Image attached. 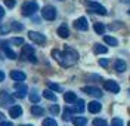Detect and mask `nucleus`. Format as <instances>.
Wrapping results in <instances>:
<instances>
[{
  "instance_id": "f257e3e1",
  "label": "nucleus",
  "mask_w": 130,
  "mask_h": 126,
  "mask_svg": "<svg viewBox=\"0 0 130 126\" xmlns=\"http://www.w3.org/2000/svg\"><path fill=\"white\" fill-rule=\"evenodd\" d=\"M52 57L56 59L62 67H71L78 61V53L74 49H70V48H67L64 52H59L56 49L52 50Z\"/></svg>"
},
{
  "instance_id": "f03ea898",
  "label": "nucleus",
  "mask_w": 130,
  "mask_h": 126,
  "mask_svg": "<svg viewBox=\"0 0 130 126\" xmlns=\"http://www.w3.org/2000/svg\"><path fill=\"white\" fill-rule=\"evenodd\" d=\"M37 10H39V3L34 2V0H28V2H25L24 5H22L21 13H22L24 17H31V15H34Z\"/></svg>"
},
{
  "instance_id": "7ed1b4c3",
  "label": "nucleus",
  "mask_w": 130,
  "mask_h": 126,
  "mask_svg": "<svg viewBox=\"0 0 130 126\" xmlns=\"http://www.w3.org/2000/svg\"><path fill=\"white\" fill-rule=\"evenodd\" d=\"M86 5H87V8L92 10V12H95L98 15H106L108 12H106V9L102 6V5H99L96 2H86Z\"/></svg>"
},
{
  "instance_id": "20e7f679",
  "label": "nucleus",
  "mask_w": 130,
  "mask_h": 126,
  "mask_svg": "<svg viewBox=\"0 0 130 126\" xmlns=\"http://www.w3.org/2000/svg\"><path fill=\"white\" fill-rule=\"evenodd\" d=\"M41 17L44 18V19H47V21H53L55 18H56V9L53 8V6H44L43 10H41Z\"/></svg>"
},
{
  "instance_id": "39448f33",
  "label": "nucleus",
  "mask_w": 130,
  "mask_h": 126,
  "mask_svg": "<svg viewBox=\"0 0 130 126\" xmlns=\"http://www.w3.org/2000/svg\"><path fill=\"white\" fill-rule=\"evenodd\" d=\"M28 37H30L34 43H37V45H44V43H46L44 34L37 33V31H30V33H28Z\"/></svg>"
},
{
  "instance_id": "423d86ee",
  "label": "nucleus",
  "mask_w": 130,
  "mask_h": 126,
  "mask_svg": "<svg viewBox=\"0 0 130 126\" xmlns=\"http://www.w3.org/2000/svg\"><path fill=\"white\" fill-rule=\"evenodd\" d=\"M15 89H16V92H15L16 98H25V95H27V92H28L27 86H25L22 82H21V83H19V82H16V83H15Z\"/></svg>"
},
{
  "instance_id": "0eeeda50",
  "label": "nucleus",
  "mask_w": 130,
  "mask_h": 126,
  "mask_svg": "<svg viewBox=\"0 0 130 126\" xmlns=\"http://www.w3.org/2000/svg\"><path fill=\"white\" fill-rule=\"evenodd\" d=\"M83 92L89 93V95H92V96H96V98H101V96L104 95L102 91H101L99 88H96V86H84V88H83Z\"/></svg>"
},
{
  "instance_id": "6e6552de",
  "label": "nucleus",
  "mask_w": 130,
  "mask_h": 126,
  "mask_svg": "<svg viewBox=\"0 0 130 126\" xmlns=\"http://www.w3.org/2000/svg\"><path fill=\"white\" fill-rule=\"evenodd\" d=\"M0 102L3 107H9V105H13V96H10L6 92H0Z\"/></svg>"
},
{
  "instance_id": "1a4fd4ad",
  "label": "nucleus",
  "mask_w": 130,
  "mask_h": 126,
  "mask_svg": "<svg viewBox=\"0 0 130 126\" xmlns=\"http://www.w3.org/2000/svg\"><path fill=\"white\" fill-rule=\"evenodd\" d=\"M104 88H105L106 91L112 92V93L120 92V85L117 83V82H114V80H108V82H105V83H104Z\"/></svg>"
},
{
  "instance_id": "9d476101",
  "label": "nucleus",
  "mask_w": 130,
  "mask_h": 126,
  "mask_svg": "<svg viewBox=\"0 0 130 126\" xmlns=\"http://www.w3.org/2000/svg\"><path fill=\"white\" fill-rule=\"evenodd\" d=\"M74 27L77 28V30H80V31H86L87 28H89V24H87V19L84 17L78 18V19H75V22H74Z\"/></svg>"
},
{
  "instance_id": "9b49d317",
  "label": "nucleus",
  "mask_w": 130,
  "mask_h": 126,
  "mask_svg": "<svg viewBox=\"0 0 130 126\" xmlns=\"http://www.w3.org/2000/svg\"><path fill=\"white\" fill-rule=\"evenodd\" d=\"M31 55H34V48L30 46V45H24V46H22V49H21V57L28 59Z\"/></svg>"
},
{
  "instance_id": "f8f14e48",
  "label": "nucleus",
  "mask_w": 130,
  "mask_h": 126,
  "mask_svg": "<svg viewBox=\"0 0 130 126\" xmlns=\"http://www.w3.org/2000/svg\"><path fill=\"white\" fill-rule=\"evenodd\" d=\"M68 110H70L71 113H83V111H84V101L77 100L75 101V105H74V107H70Z\"/></svg>"
},
{
  "instance_id": "ddd939ff",
  "label": "nucleus",
  "mask_w": 130,
  "mask_h": 126,
  "mask_svg": "<svg viewBox=\"0 0 130 126\" xmlns=\"http://www.w3.org/2000/svg\"><path fill=\"white\" fill-rule=\"evenodd\" d=\"M114 68H115L117 73H124V71L127 70V64H126V61H123V59H117V61L114 62Z\"/></svg>"
},
{
  "instance_id": "4468645a",
  "label": "nucleus",
  "mask_w": 130,
  "mask_h": 126,
  "mask_svg": "<svg viewBox=\"0 0 130 126\" xmlns=\"http://www.w3.org/2000/svg\"><path fill=\"white\" fill-rule=\"evenodd\" d=\"M9 114H10V117H21V114H22V107L21 105H12L10 108H9Z\"/></svg>"
},
{
  "instance_id": "2eb2a0df",
  "label": "nucleus",
  "mask_w": 130,
  "mask_h": 126,
  "mask_svg": "<svg viewBox=\"0 0 130 126\" xmlns=\"http://www.w3.org/2000/svg\"><path fill=\"white\" fill-rule=\"evenodd\" d=\"M87 110H89L90 113H99L101 110H102V105H101V102H98V101H92L89 105H87Z\"/></svg>"
},
{
  "instance_id": "dca6fc26",
  "label": "nucleus",
  "mask_w": 130,
  "mask_h": 126,
  "mask_svg": "<svg viewBox=\"0 0 130 126\" xmlns=\"http://www.w3.org/2000/svg\"><path fill=\"white\" fill-rule=\"evenodd\" d=\"M10 77L13 79V80H16V82H24L25 80V73H22V71H18V70H13L12 73H10Z\"/></svg>"
},
{
  "instance_id": "f3484780",
  "label": "nucleus",
  "mask_w": 130,
  "mask_h": 126,
  "mask_svg": "<svg viewBox=\"0 0 130 126\" xmlns=\"http://www.w3.org/2000/svg\"><path fill=\"white\" fill-rule=\"evenodd\" d=\"M58 36L59 37H62V39H67L68 36H70V30H68V27L67 25H61L59 28H58Z\"/></svg>"
},
{
  "instance_id": "a211bd4d",
  "label": "nucleus",
  "mask_w": 130,
  "mask_h": 126,
  "mask_svg": "<svg viewBox=\"0 0 130 126\" xmlns=\"http://www.w3.org/2000/svg\"><path fill=\"white\" fill-rule=\"evenodd\" d=\"M93 52L98 53V55H99V53H106V52H108V48L104 46V45H101V43H96V45L93 46Z\"/></svg>"
},
{
  "instance_id": "6ab92c4d",
  "label": "nucleus",
  "mask_w": 130,
  "mask_h": 126,
  "mask_svg": "<svg viewBox=\"0 0 130 126\" xmlns=\"http://www.w3.org/2000/svg\"><path fill=\"white\" fill-rule=\"evenodd\" d=\"M64 100L67 101L68 104H71V102H75V101H77V95H75L74 92H71V91H70V92H65Z\"/></svg>"
},
{
  "instance_id": "aec40b11",
  "label": "nucleus",
  "mask_w": 130,
  "mask_h": 126,
  "mask_svg": "<svg viewBox=\"0 0 130 126\" xmlns=\"http://www.w3.org/2000/svg\"><path fill=\"white\" fill-rule=\"evenodd\" d=\"M93 28H95V31H96L98 34H104L106 30V27L102 22H95V25H93Z\"/></svg>"
},
{
  "instance_id": "412c9836",
  "label": "nucleus",
  "mask_w": 130,
  "mask_h": 126,
  "mask_svg": "<svg viewBox=\"0 0 130 126\" xmlns=\"http://www.w3.org/2000/svg\"><path fill=\"white\" fill-rule=\"evenodd\" d=\"M31 113H32V116H43L44 114V110L41 108V107H39V105H32Z\"/></svg>"
},
{
  "instance_id": "4be33fe9",
  "label": "nucleus",
  "mask_w": 130,
  "mask_h": 126,
  "mask_svg": "<svg viewBox=\"0 0 130 126\" xmlns=\"http://www.w3.org/2000/svg\"><path fill=\"white\" fill-rule=\"evenodd\" d=\"M73 123L75 126H86V123H87V119H86V117H74L73 119Z\"/></svg>"
},
{
  "instance_id": "5701e85b",
  "label": "nucleus",
  "mask_w": 130,
  "mask_h": 126,
  "mask_svg": "<svg viewBox=\"0 0 130 126\" xmlns=\"http://www.w3.org/2000/svg\"><path fill=\"white\" fill-rule=\"evenodd\" d=\"M104 42H105L106 45H109V46H117V45H118L117 39H114L111 36H104Z\"/></svg>"
},
{
  "instance_id": "b1692460",
  "label": "nucleus",
  "mask_w": 130,
  "mask_h": 126,
  "mask_svg": "<svg viewBox=\"0 0 130 126\" xmlns=\"http://www.w3.org/2000/svg\"><path fill=\"white\" fill-rule=\"evenodd\" d=\"M43 95H44V98H46V100H50V101H56V100H58L56 95L52 92L50 89H46V91L43 92Z\"/></svg>"
},
{
  "instance_id": "393cba45",
  "label": "nucleus",
  "mask_w": 130,
  "mask_h": 126,
  "mask_svg": "<svg viewBox=\"0 0 130 126\" xmlns=\"http://www.w3.org/2000/svg\"><path fill=\"white\" fill-rule=\"evenodd\" d=\"M3 50H5V53H6V57L9 59H16V53L12 49H9L8 46H3Z\"/></svg>"
},
{
  "instance_id": "a878e982",
  "label": "nucleus",
  "mask_w": 130,
  "mask_h": 126,
  "mask_svg": "<svg viewBox=\"0 0 130 126\" xmlns=\"http://www.w3.org/2000/svg\"><path fill=\"white\" fill-rule=\"evenodd\" d=\"M43 126H58V123H56V120L49 117V119H44L43 120Z\"/></svg>"
},
{
  "instance_id": "bb28decb",
  "label": "nucleus",
  "mask_w": 130,
  "mask_h": 126,
  "mask_svg": "<svg viewBox=\"0 0 130 126\" xmlns=\"http://www.w3.org/2000/svg\"><path fill=\"white\" fill-rule=\"evenodd\" d=\"M10 28H12V30H15V31H22L24 25L19 24V22H12V24H10Z\"/></svg>"
},
{
  "instance_id": "cd10ccee",
  "label": "nucleus",
  "mask_w": 130,
  "mask_h": 126,
  "mask_svg": "<svg viewBox=\"0 0 130 126\" xmlns=\"http://www.w3.org/2000/svg\"><path fill=\"white\" fill-rule=\"evenodd\" d=\"M93 126H108V123H106V120H104V119H95Z\"/></svg>"
},
{
  "instance_id": "c85d7f7f",
  "label": "nucleus",
  "mask_w": 130,
  "mask_h": 126,
  "mask_svg": "<svg viewBox=\"0 0 130 126\" xmlns=\"http://www.w3.org/2000/svg\"><path fill=\"white\" fill-rule=\"evenodd\" d=\"M30 101H31V102H39V101H40V95L37 92L30 93Z\"/></svg>"
},
{
  "instance_id": "c756f323",
  "label": "nucleus",
  "mask_w": 130,
  "mask_h": 126,
  "mask_svg": "<svg viewBox=\"0 0 130 126\" xmlns=\"http://www.w3.org/2000/svg\"><path fill=\"white\" fill-rule=\"evenodd\" d=\"M47 86H49V89H52V91H61V89H62V88H61L59 85L53 83V82H49Z\"/></svg>"
},
{
  "instance_id": "7c9ffc66",
  "label": "nucleus",
  "mask_w": 130,
  "mask_h": 126,
  "mask_svg": "<svg viewBox=\"0 0 130 126\" xmlns=\"http://www.w3.org/2000/svg\"><path fill=\"white\" fill-rule=\"evenodd\" d=\"M10 43H13V45H24V39L22 37H15V39H10Z\"/></svg>"
},
{
  "instance_id": "2f4dec72",
  "label": "nucleus",
  "mask_w": 130,
  "mask_h": 126,
  "mask_svg": "<svg viewBox=\"0 0 130 126\" xmlns=\"http://www.w3.org/2000/svg\"><path fill=\"white\" fill-rule=\"evenodd\" d=\"M111 126H123V120L118 117L112 119V122H111Z\"/></svg>"
},
{
  "instance_id": "473e14b6",
  "label": "nucleus",
  "mask_w": 130,
  "mask_h": 126,
  "mask_svg": "<svg viewBox=\"0 0 130 126\" xmlns=\"http://www.w3.org/2000/svg\"><path fill=\"white\" fill-rule=\"evenodd\" d=\"M62 119H64V120H71V111H70L68 108L64 111V117Z\"/></svg>"
},
{
  "instance_id": "72a5a7b5",
  "label": "nucleus",
  "mask_w": 130,
  "mask_h": 126,
  "mask_svg": "<svg viewBox=\"0 0 130 126\" xmlns=\"http://www.w3.org/2000/svg\"><path fill=\"white\" fill-rule=\"evenodd\" d=\"M49 110H50L52 114H58V113H59V105H52Z\"/></svg>"
},
{
  "instance_id": "f704fd0d",
  "label": "nucleus",
  "mask_w": 130,
  "mask_h": 126,
  "mask_svg": "<svg viewBox=\"0 0 130 126\" xmlns=\"http://www.w3.org/2000/svg\"><path fill=\"white\" fill-rule=\"evenodd\" d=\"M9 31V27H6V25L0 24V34H6Z\"/></svg>"
},
{
  "instance_id": "c9c22d12",
  "label": "nucleus",
  "mask_w": 130,
  "mask_h": 126,
  "mask_svg": "<svg viewBox=\"0 0 130 126\" xmlns=\"http://www.w3.org/2000/svg\"><path fill=\"white\" fill-rule=\"evenodd\" d=\"M121 27H123V24H121V22H115V24L109 25L108 28H109V30H115V28H121Z\"/></svg>"
},
{
  "instance_id": "e433bc0d",
  "label": "nucleus",
  "mask_w": 130,
  "mask_h": 126,
  "mask_svg": "<svg viewBox=\"0 0 130 126\" xmlns=\"http://www.w3.org/2000/svg\"><path fill=\"white\" fill-rule=\"evenodd\" d=\"M5 5L8 8H13L15 6V0H5Z\"/></svg>"
},
{
  "instance_id": "4c0bfd02",
  "label": "nucleus",
  "mask_w": 130,
  "mask_h": 126,
  "mask_svg": "<svg viewBox=\"0 0 130 126\" xmlns=\"http://www.w3.org/2000/svg\"><path fill=\"white\" fill-rule=\"evenodd\" d=\"M99 64H101L102 67H108V64H109V62H108V59H101V61H99Z\"/></svg>"
},
{
  "instance_id": "58836bf2",
  "label": "nucleus",
  "mask_w": 130,
  "mask_h": 126,
  "mask_svg": "<svg viewBox=\"0 0 130 126\" xmlns=\"http://www.w3.org/2000/svg\"><path fill=\"white\" fill-rule=\"evenodd\" d=\"M0 126H13V125H12L10 122H5V120H3V122H0Z\"/></svg>"
},
{
  "instance_id": "ea45409f",
  "label": "nucleus",
  "mask_w": 130,
  "mask_h": 126,
  "mask_svg": "<svg viewBox=\"0 0 130 126\" xmlns=\"http://www.w3.org/2000/svg\"><path fill=\"white\" fill-rule=\"evenodd\" d=\"M3 17H5V9L0 6V19H3Z\"/></svg>"
},
{
  "instance_id": "a19ab883",
  "label": "nucleus",
  "mask_w": 130,
  "mask_h": 126,
  "mask_svg": "<svg viewBox=\"0 0 130 126\" xmlns=\"http://www.w3.org/2000/svg\"><path fill=\"white\" fill-rule=\"evenodd\" d=\"M3 80H5V73L0 71V82H3Z\"/></svg>"
},
{
  "instance_id": "79ce46f5",
  "label": "nucleus",
  "mask_w": 130,
  "mask_h": 126,
  "mask_svg": "<svg viewBox=\"0 0 130 126\" xmlns=\"http://www.w3.org/2000/svg\"><path fill=\"white\" fill-rule=\"evenodd\" d=\"M30 61H31V62H37V59H36V57H34V55H31V57H30Z\"/></svg>"
},
{
  "instance_id": "37998d69",
  "label": "nucleus",
  "mask_w": 130,
  "mask_h": 126,
  "mask_svg": "<svg viewBox=\"0 0 130 126\" xmlns=\"http://www.w3.org/2000/svg\"><path fill=\"white\" fill-rule=\"evenodd\" d=\"M3 120H5V114H3V113H0V122H3Z\"/></svg>"
},
{
  "instance_id": "c03bdc74",
  "label": "nucleus",
  "mask_w": 130,
  "mask_h": 126,
  "mask_svg": "<svg viewBox=\"0 0 130 126\" xmlns=\"http://www.w3.org/2000/svg\"><path fill=\"white\" fill-rule=\"evenodd\" d=\"M124 3H130V0H124Z\"/></svg>"
},
{
  "instance_id": "a18cd8bd",
  "label": "nucleus",
  "mask_w": 130,
  "mask_h": 126,
  "mask_svg": "<svg viewBox=\"0 0 130 126\" xmlns=\"http://www.w3.org/2000/svg\"><path fill=\"white\" fill-rule=\"evenodd\" d=\"M19 126H32V125H19Z\"/></svg>"
},
{
  "instance_id": "49530a36",
  "label": "nucleus",
  "mask_w": 130,
  "mask_h": 126,
  "mask_svg": "<svg viewBox=\"0 0 130 126\" xmlns=\"http://www.w3.org/2000/svg\"><path fill=\"white\" fill-rule=\"evenodd\" d=\"M129 15H130V9H129Z\"/></svg>"
},
{
  "instance_id": "de8ad7c7",
  "label": "nucleus",
  "mask_w": 130,
  "mask_h": 126,
  "mask_svg": "<svg viewBox=\"0 0 130 126\" xmlns=\"http://www.w3.org/2000/svg\"><path fill=\"white\" fill-rule=\"evenodd\" d=\"M129 126H130V122H129Z\"/></svg>"
}]
</instances>
